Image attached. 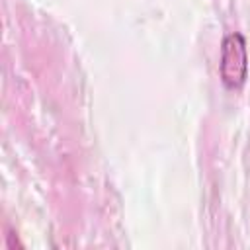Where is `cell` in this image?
<instances>
[{
    "label": "cell",
    "mask_w": 250,
    "mask_h": 250,
    "mask_svg": "<svg viewBox=\"0 0 250 250\" xmlns=\"http://www.w3.org/2000/svg\"><path fill=\"white\" fill-rule=\"evenodd\" d=\"M248 76V51L242 33L225 35L221 45V80L229 90H240Z\"/></svg>",
    "instance_id": "obj_1"
}]
</instances>
